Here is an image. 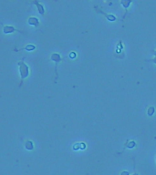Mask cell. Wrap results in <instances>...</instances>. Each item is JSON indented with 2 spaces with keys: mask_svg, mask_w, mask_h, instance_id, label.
<instances>
[{
  "mask_svg": "<svg viewBox=\"0 0 156 175\" xmlns=\"http://www.w3.org/2000/svg\"><path fill=\"white\" fill-rule=\"evenodd\" d=\"M14 31H18V30H17L16 28H13V26H4V32H5L6 34L12 33V32Z\"/></svg>",
  "mask_w": 156,
  "mask_h": 175,
  "instance_id": "cell-2",
  "label": "cell"
},
{
  "mask_svg": "<svg viewBox=\"0 0 156 175\" xmlns=\"http://www.w3.org/2000/svg\"><path fill=\"white\" fill-rule=\"evenodd\" d=\"M18 65H19V70H20L21 81H23V80H24L25 78H26L28 76V74H29V68H28V67L27 66L26 64H25L23 60L22 61H19Z\"/></svg>",
  "mask_w": 156,
  "mask_h": 175,
  "instance_id": "cell-1",
  "label": "cell"
},
{
  "mask_svg": "<svg viewBox=\"0 0 156 175\" xmlns=\"http://www.w3.org/2000/svg\"><path fill=\"white\" fill-rule=\"evenodd\" d=\"M152 61H153V62H154V63H156V57H155V59H153V60H152Z\"/></svg>",
  "mask_w": 156,
  "mask_h": 175,
  "instance_id": "cell-5",
  "label": "cell"
},
{
  "mask_svg": "<svg viewBox=\"0 0 156 175\" xmlns=\"http://www.w3.org/2000/svg\"><path fill=\"white\" fill-rule=\"evenodd\" d=\"M133 175H138V174H137V173H134Z\"/></svg>",
  "mask_w": 156,
  "mask_h": 175,
  "instance_id": "cell-6",
  "label": "cell"
},
{
  "mask_svg": "<svg viewBox=\"0 0 156 175\" xmlns=\"http://www.w3.org/2000/svg\"><path fill=\"white\" fill-rule=\"evenodd\" d=\"M153 113H154V108L153 107H151L148 109V115L149 116H153Z\"/></svg>",
  "mask_w": 156,
  "mask_h": 175,
  "instance_id": "cell-3",
  "label": "cell"
},
{
  "mask_svg": "<svg viewBox=\"0 0 156 175\" xmlns=\"http://www.w3.org/2000/svg\"><path fill=\"white\" fill-rule=\"evenodd\" d=\"M121 175H129V172H122Z\"/></svg>",
  "mask_w": 156,
  "mask_h": 175,
  "instance_id": "cell-4",
  "label": "cell"
}]
</instances>
